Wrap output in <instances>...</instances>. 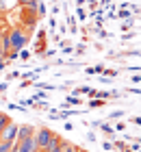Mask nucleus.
Returning <instances> with one entry per match:
<instances>
[{"label":"nucleus","instance_id":"f257e3e1","mask_svg":"<svg viewBox=\"0 0 141 152\" xmlns=\"http://www.w3.org/2000/svg\"><path fill=\"white\" fill-rule=\"evenodd\" d=\"M7 35H9V41H11V50H24V46L28 44V33L22 28V26H15V28L7 31Z\"/></svg>","mask_w":141,"mask_h":152},{"label":"nucleus","instance_id":"f03ea898","mask_svg":"<svg viewBox=\"0 0 141 152\" xmlns=\"http://www.w3.org/2000/svg\"><path fill=\"white\" fill-rule=\"evenodd\" d=\"M54 135H56V133H52L50 128H37V130H35V143H37V148L48 152V148H50V141H52Z\"/></svg>","mask_w":141,"mask_h":152},{"label":"nucleus","instance_id":"7ed1b4c3","mask_svg":"<svg viewBox=\"0 0 141 152\" xmlns=\"http://www.w3.org/2000/svg\"><path fill=\"white\" fill-rule=\"evenodd\" d=\"M18 139V124H9V126H7L4 130H2V133H0V141H15Z\"/></svg>","mask_w":141,"mask_h":152},{"label":"nucleus","instance_id":"20e7f679","mask_svg":"<svg viewBox=\"0 0 141 152\" xmlns=\"http://www.w3.org/2000/svg\"><path fill=\"white\" fill-rule=\"evenodd\" d=\"M35 130H37V128H35V126H31V124H20V126H18V143L20 141H24V139H28V137H33L35 135Z\"/></svg>","mask_w":141,"mask_h":152},{"label":"nucleus","instance_id":"39448f33","mask_svg":"<svg viewBox=\"0 0 141 152\" xmlns=\"http://www.w3.org/2000/svg\"><path fill=\"white\" fill-rule=\"evenodd\" d=\"M15 143H18V141H15ZM18 152H39L37 143H35V135L28 137V139H24V141H20V143H18Z\"/></svg>","mask_w":141,"mask_h":152},{"label":"nucleus","instance_id":"423d86ee","mask_svg":"<svg viewBox=\"0 0 141 152\" xmlns=\"http://www.w3.org/2000/svg\"><path fill=\"white\" fill-rule=\"evenodd\" d=\"M9 124H11V117L7 115V113L0 111V133H2V130H4L7 126H9Z\"/></svg>","mask_w":141,"mask_h":152},{"label":"nucleus","instance_id":"0eeeda50","mask_svg":"<svg viewBox=\"0 0 141 152\" xmlns=\"http://www.w3.org/2000/svg\"><path fill=\"white\" fill-rule=\"evenodd\" d=\"M98 126H100V130H102V133H107V135H113V133H115V128H113L111 124H107V122H100Z\"/></svg>","mask_w":141,"mask_h":152},{"label":"nucleus","instance_id":"6e6552de","mask_svg":"<svg viewBox=\"0 0 141 152\" xmlns=\"http://www.w3.org/2000/svg\"><path fill=\"white\" fill-rule=\"evenodd\" d=\"M63 152H78V146L72 141H63Z\"/></svg>","mask_w":141,"mask_h":152},{"label":"nucleus","instance_id":"1a4fd4ad","mask_svg":"<svg viewBox=\"0 0 141 152\" xmlns=\"http://www.w3.org/2000/svg\"><path fill=\"white\" fill-rule=\"evenodd\" d=\"M0 152H13V143L11 141H0Z\"/></svg>","mask_w":141,"mask_h":152},{"label":"nucleus","instance_id":"9d476101","mask_svg":"<svg viewBox=\"0 0 141 152\" xmlns=\"http://www.w3.org/2000/svg\"><path fill=\"white\" fill-rule=\"evenodd\" d=\"M18 4H22V7H35V4H37V0H18Z\"/></svg>","mask_w":141,"mask_h":152},{"label":"nucleus","instance_id":"9b49d317","mask_svg":"<svg viewBox=\"0 0 141 152\" xmlns=\"http://www.w3.org/2000/svg\"><path fill=\"white\" fill-rule=\"evenodd\" d=\"M104 102H107V100H91V102H89V107H91V109H98V107H102Z\"/></svg>","mask_w":141,"mask_h":152},{"label":"nucleus","instance_id":"f8f14e48","mask_svg":"<svg viewBox=\"0 0 141 152\" xmlns=\"http://www.w3.org/2000/svg\"><path fill=\"white\" fill-rule=\"evenodd\" d=\"M89 89L91 87H78V89H74V94L76 96H83V94H89Z\"/></svg>","mask_w":141,"mask_h":152},{"label":"nucleus","instance_id":"ddd939ff","mask_svg":"<svg viewBox=\"0 0 141 152\" xmlns=\"http://www.w3.org/2000/svg\"><path fill=\"white\" fill-rule=\"evenodd\" d=\"M132 24H135L132 20H126V22L122 24V31H128V28H132Z\"/></svg>","mask_w":141,"mask_h":152},{"label":"nucleus","instance_id":"4468645a","mask_svg":"<svg viewBox=\"0 0 141 152\" xmlns=\"http://www.w3.org/2000/svg\"><path fill=\"white\" fill-rule=\"evenodd\" d=\"M119 117H124V111H113L111 113V120H119Z\"/></svg>","mask_w":141,"mask_h":152},{"label":"nucleus","instance_id":"2eb2a0df","mask_svg":"<svg viewBox=\"0 0 141 152\" xmlns=\"http://www.w3.org/2000/svg\"><path fill=\"white\" fill-rule=\"evenodd\" d=\"M78 98H74V96H69V98H67V104H78Z\"/></svg>","mask_w":141,"mask_h":152},{"label":"nucleus","instance_id":"dca6fc26","mask_svg":"<svg viewBox=\"0 0 141 152\" xmlns=\"http://www.w3.org/2000/svg\"><path fill=\"white\" fill-rule=\"evenodd\" d=\"M7 78H9V80H13V78H20V72H11L9 76H7Z\"/></svg>","mask_w":141,"mask_h":152},{"label":"nucleus","instance_id":"f3484780","mask_svg":"<svg viewBox=\"0 0 141 152\" xmlns=\"http://www.w3.org/2000/svg\"><path fill=\"white\" fill-rule=\"evenodd\" d=\"M76 15H78V18H80V20H83V22H85V18H87V13H85V11H83V9H78V13H76Z\"/></svg>","mask_w":141,"mask_h":152},{"label":"nucleus","instance_id":"a211bd4d","mask_svg":"<svg viewBox=\"0 0 141 152\" xmlns=\"http://www.w3.org/2000/svg\"><path fill=\"white\" fill-rule=\"evenodd\" d=\"M128 15H130V11H126V9L119 11V18H128Z\"/></svg>","mask_w":141,"mask_h":152},{"label":"nucleus","instance_id":"6ab92c4d","mask_svg":"<svg viewBox=\"0 0 141 152\" xmlns=\"http://www.w3.org/2000/svg\"><path fill=\"white\" fill-rule=\"evenodd\" d=\"M102 148H104V150H113V143H109V141H104V143H102Z\"/></svg>","mask_w":141,"mask_h":152},{"label":"nucleus","instance_id":"aec40b11","mask_svg":"<svg viewBox=\"0 0 141 152\" xmlns=\"http://www.w3.org/2000/svg\"><path fill=\"white\" fill-rule=\"evenodd\" d=\"M115 128H117V130H126V124H124V122H117Z\"/></svg>","mask_w":141,"mask_h":152},{"label":"nucleus","instance_id":"412c9836","mask_svg":"<svg viewBox=\"0 0 141 152\" xmlns=\"http://www.w3.org/2000/svg\"><path fill=\"white\" fill-rule=\"evenodd\" d=\"M94 70H96V74H102L104 72V65H98V67H94Z\"/></svg>","mask_w":141,"mask_h":152},{"label":"nucleus","instance_id":"4be33fe9","mask_svg":"<svg viewBox=\"0 0 141 152\" xmlns=\"http://www.w3.org/2000/svg\"><path fill=\"white\" fill-rule=\"evenodd\" d=\"M20 57H22V59L26 61V59H28V52H26V50H20Z\"/></svg>","mask_w":141,"mask_h":152},{"label":"nucleus","instance_id":"5701e85b","mask_svg":"<svg viewBox=\"0 0 141 152\" xmlns=\"http://www.w3.org/2000/svg\"><path fill=\"white\" fill-rule=\"evenodd\" d=\"M7 87H9L7 83H0V91H7Z\"/></svg>","mask_w":141,"mask_h":152},{"label":"nucleus","instance_id":"b1692460","mask_svg":"<svg viewBox=\"0 0 141 152\" xmlns=\"http://www.w3.org/2000/svg\"><path fill=\"white\" fill-rule=\"evenodd\" d=\"M4 54H7V50H4L2 46H0V59H4Z\"/></svg>","mask_w":141,"mask_h":152},{"label":"nucleus","instance_id":"393cba45","mask_svg":"<svg viewBox=\"0 0 141 152\" xmlns=\"http://www.w3.org/2000/svg\"><path fill=\"white\" fill-rule=\"evenodd\" d=\"M132 83H141V74L139 76H132Z\"/></svg>","mask_w":141,"mask_h":152},{"label":"nucleus","instance_id":"a878e982","mask_svg":"<svg viewBox=\"0 0 141 152\" xmlns=\"http://www.w3.org/2000/svg\"><path fill=\"white\" fill-rule=\"evenodd\" d=\"M76 2H78V7H83V4H85V0H76Z\"/></svg>","mask_w":141,"mask_h":152},{"label":"nucleus","instance_id":"bb28decb","mask_svg":"<svg viewBox=\"0 0 141 152\" xmlns=\"http://www.w3.org/2000/svg\"><path fill=\"white\" fill-rule=\"evenodd\" d=\"M135 122L139 124V126H141V117H135Z\"/></svg>","mask_w":141,"mask_h":152},{"label":"nucleus","instance_id":"cd10ccee","mask_svg":"<svg viewBox=\"0 0 141 152\" xmlns=\"http://www.w3.org/2000/svg\"><path fill=\"white\" fill-rule=\"evenodd\" d=\"M78 152H87V150H78Z\"/></svg>","mask_w":141,"mask_h":152}]
</instances>
